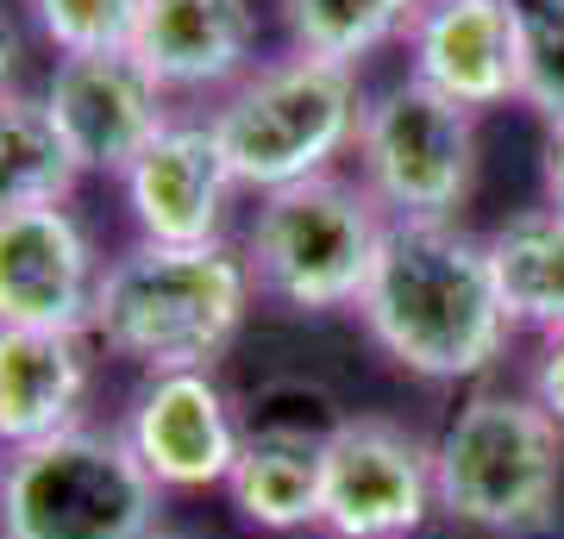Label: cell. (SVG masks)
Wrapping results in <instances>:
<instances>
[{
    "label": "cell",
    "mask_w": 564,
    "mask_h": 539,
    "mask_svg": "<svg viewBox=\"0 0 564 539\" xmlns=\"http://www.w3.org/2000/svg\"><path fill=\"white\" fill-rule=\"evenodd\" d=\"M158 502L126 433L88 420L0 459V539H151Z\"/></svg>",
    "instance_id": "8992f818"
},
{
    "label": "cell",
    "mask_w": 564,
    "mask_h": 539,
    "mask_svg": "<svg viewBox=\"0 0 564 539\" xmlns=\"http://www.w3.org/2000/svg\"><path fill=\"white\" fill-rule=\"evenodd\" d=\"M51 114H57L63 139L76 151L82 176H126L144 158V144L170 126L163 107V82L144 69L132 51H95V57H57L51 69Z\"/></svg>",
    "instance_id": "30bf717a"
},
{
    "label": "cell",
    "mask_w": 564,
    "mask_h": 539,
    "mask_svg": "<svg viewBox=\"0 0 564 539\" xmlns=\"http://www.w3.org/2000/svg\"><path fill=\"white\" fill-rule=\"evenodd\" d=\"M408 57V76L470 114L521 100V0H426Z\"/></svg>",
    "instance_id": "4fadbf2b"
},
{
    "label": "cell",
    "mask_w": 564,
    "mask_h": 539,
    "mask_svg": "<svg viewBox=\"0 0 564 539\" xmlns=\"http://www.w3.org/2000/svg\"><path fill=\"white\" fill-rule=\"evenodd\" d=\"M82 182V163L63 139L57 114L44 95H0V214L25 207H69Z\"/></svg>",
    "instance_id": "ac0fdd59"
},
{
    "label": "cell",
    "mask_w": 564,
    "mask_h": 539,
    "mask_svg": "<svg viewBox=\"0 0 564 539\" xmlns=\"http://www.w3.org/2000/svg\"><path fill=\"white\" fill-rule=\"evenodd\" d=\"M107 263L69 207L0 214V326L88 333Z\"/></svg>",
    "instance_id": "9c48e42d"
},
{
    "label": "cell",
    "mask_w": 564,
    "mask_h": 539,
    "mask_svg": "<svg viewBox=\"0 0 564 539\" xmlns=\"http://www.w3.org/2000/svg\"><path fill=\"white\" fill-rule=\"evenodd\" d=\"M440 508L496 539L540 533L564 489V427L533 396L477 389L433 445Z\"/></svg>",
    "instance_id": "5b68a950"
},
{
    "label": "cell",
    "mask_w": 564,
    "mask_h": 539,
    "mask_svg": "<svg viewBox=\"0 0 564 539\" xmlns=\"http://www.w3.org/2000/svg\"><path fill=\"white\" fill-rule=\"evenodd\" d=\"M151 539H195V533H170V527H158V533H151Z\"/></svg>",
    "instance_id": "d4e9b609"
},
{
    "label": "cell",
    "mask_w": 564,
    "mask_h": 539,
    "mask_svg": "<svg viewBox=\"0 0 564 539\" xmlns=\"http://www.w3.org/2000/svg\"><path fill=\"white\" fill-rule=\"evenodd\" d=\"M32 20L63 57H95V51H132L139 0H32Z\"/></svg>",
    "instance_id": "44dd1931"
},
{
    "label": "cell",
    "mask_w": 564,
    "mask_h": 539,
    "mask_svg": "<svg viewBox=\"0 0 564 539\" xmlns=\"http://www.w3.org/2000/svg\"><path fill=\"white\" fill-rule=\"evenodd\" d=\"M126 207L151 245H220L232 207V170L207 120H170L126 170Z\"/></svg>",
    "instance_id": "7c38bea8"
},
{
    "label": "cell",
    "mask_w": 564,
    "mask_h": 539,
    "mask_svg": "<svg viewBox=\"0 0 564 539\" xmlns=\"http://www.w3.org/2000/svg\"><path fill=\"white\" fill-rule=\"evenodd\" d=\"M258 13L251 0H139L132 57L163 82V95L232 88L251 69Z\"/></svg>",
    "instance_id": "5bb4252c"
},
{
    "label": "cell",
    "mask_w": 564,
    "mask_h": 539,
    "mask_svg": "<svg viewBox=\"0 0 564 539\" xmlns=\"http://www.w3.org/2000/svg\"><path fill=\"white\" fill-rule=\"evenodd\" d=\"M521 100L564 132V0H521Z\"/></svg>",
    "instance_id": "ffe728a7"
},
{
    "label": "cell",
    "mask_w": 564,
    "mask_h": 539,
    "mask_svg": "<svg viewBox=\"0 0 564 539\" xmlns=\"http://www.w3.org/2000/svg\"><path fill=\"white\" fill-rule=\"evenodd\" d=\"M358 314L383 358L421 382L484 377L514 333L496 295L489 245L458 220H389Z\"/></svg>",
    "instance_id": "6da1fadb"
},
{
    "label": "cell",
    "mask_w": 564,
    "mask_h": 539,
    "mask_svg": "<svg viewBox=\"0 0 564 539\" xmlns=\"http://www.w3.org/2000/svg\"><path fill=\"white\" fill-rule=\"evenodd\" d=\"M383 239V201L364 182L326 170L258 201V220L245 233V263L263 301L295 314H339L364 301Z\"/></svg>",
    "instance_id": "3957f363"
},
{
    "label": "cell",
    "mask_w": 564,
    "mask_h": 539,
    "mask_svg": "<svg viewBox=\"0 0 564 539\" xmlns=\"http://www.w3.org/2000/svg\"><path fill=\"white\" fill-rule=\"evenodd\" d=\"M251 263L232 245H126L101 270L88 339L151 377L214 370L251 308Z\"/></svg>",
    "instance_id": "7a4b0ae2"
},
{
    "label": "cell",
    "mask_w": 564,
    "mask_h": 539,
    "mask_svg": "<svg viewBox=\"0 0 564 539\" xmlns=\"http://www.w3.org/2000/svg\"><path fill=\"white\" fill-rule=\"evenodd\" d=\"M545 207L564 214V132H552V144H545Z\"/></svg>",
    "instance_id": "603a6c76"
},
{
    "label": "cell",
    "mask_w": 564,
    "mask_h": 539,
    "mask_svg": "<svg viewBox=\"0 0 564 539\" xmlns=\"http://www.w3.org/2000/svg\"><path fill=\"white\" fill-rule=\"evenodd\" d=\"M421 13L426 0H282V25L295 51L339 69H358L370 51L408 39Z\"/></svg>",
    "instance_id": "d6986e66"
},
{
    "label": "cell",
    "mask_w": 564,
    "mask_h": 539,
    "mask_svg": "<svg viewBox=\"0 0 564 539\" xmlns=\"http://www.w3.org/2000/svg\"><path fill=\"white\" fill-rule=\"evenodd\" d=\"M358 69L321 63L307 51L245 69L214 107V139L239 188L276 195L289 182L326 176L345 144H358Z\"/></svg>",
    "instance_id": "277c9868"
},
{
    "label": "cell",
    "mask_w": 564,
    "mask_h": 539,
    "mask_svg": "<svg viewBox=\"0 0 564 539\" xmlns=\"http://www.w3.org/2000/svg\"><path fill=\"white\" fill-rule=\"evenodd\" d=\"M484 245L508 320L533 326L540 339L564 333V214H552V207L508 214Z\"/></svg>",
    "instance_id": "e0dca14e"
},
{
    "label": "cell",
    "mask_w": 564,
    "mask_h": 539,
    "mask_svg": "<svg viewBox=\"0 0 564 539\" xmlns=\"http://www.w3.org/2000/svg\"><path fill=\"white\" fill-rule=\"evenodd\" d=\"M13 63H20V25L7 20V7H0V95H7V76H13Z\"/></svg>",
    "instance_id": "cb8c5ba5"
},
{
    "label": "cell",
    "mask_w": 564,
    "mask_h": 539,
    "mask_svg": "<svg viewBox=\"0 0 564 539\" xmlns=\"http://www.w3.org/2000/svg\"><path fill=\"white\" fill-rule=\"evenodd\" d=\"M433 508H440V477H433V445L421 433L383 414L326 427V539H414Z\"/></svg>",
    "instance_id": "ba28073f"
},
{
    "label": "cell",
    "mask_w": 564,
    "mask_h": 539,
    "mask_svg": "<svg viewBox=\"0 0 564 539\" xmlns=\"http://www.w3.org/2000/svg\"><path fill=\"white\" fill-rule=\"evenodd\" d=\"M88 382H95L88 333L0 326V452H20V445L82 427Z\"/></svg>",
    "instance_id": "9a60e30c"
},
{
    "label": "cell",
    "mask_w": 564,
    "mask_h": 539,
    "mask_svg": "<svg viewBox=\"0 0 564 539\" xmlns=\"http://www.w3.org/2000/svg\"><path fill=\"white\" fill-rule=\"evenodd\" d=\"M358 170L389 220H458L477 188V114L421 76L389 82L377 100H364Z\"/></svg>",
    "instance_id": "52a82bcc"
},
{
    "label": "cell",
    "mask_w": 564,
    "mask_h": 539,
    "mask_svg": "<svg viewBox=\"0 0 564 539\" xmlns=\"http://www.w3.org/2000/svg\"><path fill=\"white\" fill-rule=\"evenodd\" d=\"M120 433L139 452L144 471L158 477V489H214V483L232 477L245 445L232 401L220 396V382L207 370L151 377L132 396V414H126Z\"/></svg>",
    "instance_id": "8fae6325"
},
{
    "label": "cell",
    "mask_w": 564,
    "mask_h": 539,
    "mask_svg": "<svg viewBox=\"0 0 564 539\" xmlns=\"http://www.w3.org/2000/svg\"><path fill=\"white\" fill-rule=\"evenodd\" d=\"M321 489H326V433H307V427L245 433L239 464L226 477V496H232L239 520L258 527V533L321 527Z\"/></svg>",
    "instance_id": "2e32d148"
},
{
    "label": "cell",
    "mask_w": 564,
    "mask_h": 539,
    "mask_svg": "<svg viewBox=\"0 0 564 539\" xmlns=\"http://www.w3.org/2000/svg\"><path fill=\"white\" fill-rule=\"evenodd\" d=\"M527 396H533L545 414L564 427V333L540 339V358H533V389H527Z\"/></svg>",
    "instance_id": "7402d4cb"
}]
</instances>
